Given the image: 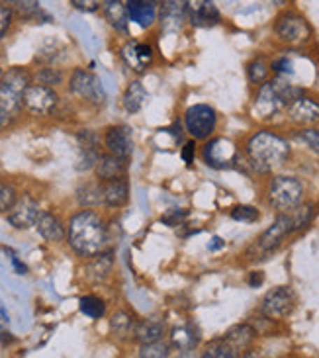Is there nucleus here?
I'll return each instance as SVG.
<instances>
[{
	"label": "nucleus",
	"instance_id": "obj_1",
	"mask_svg": "<svg viewBox=\"0 0 319 358\" xmlns=\"http://www.w3.org/2000/svg\"><path fill=\"white\" fill-rule=\"evenodd\" d=\"M316 213H318V203L313 202H304L292 212L276 213L274 222L249 247V251H247L249 259H253V261L264 259L276 249H281L288 237L310 227L316 220Z\"/></svg>",
	"mask_w": 319,
	"mask_h": 358
},
{
	"label": "nucleus",
	"instance_id": "obj_2",
	"mask_svg": "<svg viewBox=\"0 0 319 358\" xmlns=\"http://www.w3.org/2000/svg\"><path fill=\"white\" fill-rule=\"evenodd\" d=\"M243 155L249 173L272 175L292 159V143L288 137L272 129H257L247 137Z\"/></svg>",
	"mask_w": 319,
	"mask_h": 358
},
{
	"label": "nucleus",
	"instance_id": "obj_3",
	"mask_svg": "<svg viewBox=\"0 0 319 358\" xmlns=\"http://www.w3.org/2000/svg\"><path fill=\"white\" fill-rule=\"evenodd\" d=\"M69 247L83 259H94L108 245V227L104 217L94 210L73 213L67 225Z\"/></svg>",
	"mask_w": 319,
	"mask_h": 358
},
{
	"label": "nucleus",
	"instance_id": "obj_4",
	"mask_svg": "<svg viewBox=\"0 0 319 358\" xmlns=\"http://www.w3.org/2000/svg\"><path fill=\"white\" fill-rule=\"evenodd\" d=\"M306 96V88L292 83L288 78L272 77L264 85L257 87L255 96H253V116L257 120H274L281 114H286V110L292 102H296L298 98Z\"/></svg>",
	"mask_w": 319,
	"mask_h": 358
},
{
	"label": "nucleus",
	"instance_id": "obj_5",
	"mask_svg": "<svg viewBox=\"0 0 319 358\" xmlns=\"http://www.w3.org/2000/svg\"><path fill=\"white\" fill-rule=\"evenodd\" d=\"M264 200L276 213L292 212L306 202V184L300 176L276 173L264 186Z\"/></svg>",
	"mask_w": 319,
	"mask_h": 358
},
{
	"label": "nucleus",
	"instance_id": "obj_6",
	"mask_svg": "<svg viewBox=\"0 0 319 358\" xmlns=\"http://www.w3.org/2000/svg\"><path fill=\"white\" fill-rule=\"evenodd\" d=\"M272 34L282 45L298 48V45H304V43L310 41L311 36H313V29H311V24L302 12L288 8L282 10L281 14L276 16L274 26H272Z\"/></svg>",
	"mask_w": 319,
	"mask_h": 358
},
{
	"label": "nucleus",
	"instance_id": "obj_7",
	"mask_svg": "<svg viewBox=\"0 0 319 358\" xmlns=\"http://www.w3.org/2000/svg\"><path fill=\"white\" fill-rule=\"evenodd\" d=\"M29 85H31V75L26 69H8L0 80V110L16 120L24 108V94Z\"/></svg>",
	"mask_w": 319,
	"mask_h": 358
},
{
	"label": "nucleus",
	"instance_id": "obj_8",
	"mask_svg": "<svg viewBox=\"0 0 319 358\" xmlns=\"http://www.w3.org/2000/svg\"><path fill=\"white\" fill-rule=\"evenodd\" d=\"M298 306V296L296 292L290 286H276V288H271L262 296L261 306H259V313L262 317L271 321H284L290 317L294 310Z\"/></svg>",
	"mask_w": 319,
	"mask_h": 358
},
{
	"label": "nucleus",
	"instance_id": "obj_9",
	"mask_svg": "<svg viewBox=\"0 0 319 358\" xmlns=\"http://www.w3.org/2000/svg\"><path fill=\"white\" fill-rule=\"evenodd\" d=\"M218 129V112L208 104H194L184 112V131L194 141H210Z\"/></svg>",
	"mask_w": 319,
	"mask_h": 358
},
{
	"label": "nucleus",
	"instance_id": "obj_10",
	"mask_svg": "<svg viewBox=\"0 0 319 358\" xmlns=\"http://www.w3.org/2000/svg\"><path fill=\"white\" fill-rule=\"evenodd\" d=\"M237 157H239V149L227 137H212L202 147V161L215 171L233 169L237 163Z\"/></svg>",
	"mask_w": 319,
	"mask_h": 358
},
{
	"label": "nucleus",
	"instance_id": "obj_11",
	"mask_svg": "<svg viewBox=\"0 0 319 358\" xmlns=\"http://www.w3.org/2000/svg\"><path fill=\"white\" fill-rule=\"evenodd\" d=\"M69 90H71V94H75L80 100H87L90 104H104L106 102V92L102 88L100 78L87 69L77 67L71 73Z\"/></svg>",
	"mask_w": 319,
	"mask_h": 358
},
{
	"label": "nucleus",
	"instance_id": "obj_12",
	"mask_svg": "<svg viewBox=\"0 0 319 358\" xmlns=\"http://www.w3.org/2000/svg\"><path fill=\"white\" fill-rule=\"evenodd\" d=\"M59 104V94L55 88L41 87L31 83L24 94V110L31 116H49Z\"/></svg>",
	"mask_w": 319,
	"mask_h": 358
},
{
	"label": "nucleus",
	"instance_id": "obj_13",
	"mask_svg": "<svg viewBox=\"0 0 319 358\" xmlns=\"http://www.w3.org/2000/svg\"><path fill=\"white\" fill-rule=\"evenodd\" d=\"M259 339V333L255 331L249 321L245 323H237L223 333L222 341L229 350L232 358H241L245 352H249L255 347V341Z\"/></svg>",
	"mask_w": 319,
	"mask_h": 358
},
{
	"label": "nucleus",
	"instance_id": "obj_14",
	"mask_svg": "<svg viewBox=\"0 0 319 358\" xmlns=\"http://www.w3.org/2000/svg\"><path fill=\"white\" fill-rule=\"evenodd\" d=\"M41 213L43 212L39 208L38 200L26 194V196L18 198V202L12 208V212L6 215V220H8V223L14 229L24 231V229H29V227H36L38 225Z\"/></svg>",
	"mask_w": 319,
	"mask_h": 358
},
{
	"label": "nucleus",
	"instance_id": "obj_15",
	"mask_svg": "<svg viewBox=\"0 0 319 358\" xmlns=\"http://www.w3.org/2000/svg\"><path fill=\"white\" fill-rule=\"evenodd\" d=\"M288 124L300 127H316L319 126V100L313 96H302L296 102H292L286 110Z\"/></svg>",
	"mask_w": 319,
	"mask_h": 358
},
{
	"label": "nucleus",
	"instance_id": "obj_16",
	"mask_svg": "<svg viewBox=\"0 0 319 358\" xmlns=\"http://www.w3.org/2000/svg\"><path fill=\"white\" fill-rule=\"evenodd\" d=\"M104 147H106L108 155H114L118 159L127 161L129 157L134 155V147H136L132 127L124 126V124L108 127L106 134H104Z\"/></svg>",
	"mask_w": 319,
	"mask_h": 358
},
{
	"label": "nucleus",
	"instance_id": "obj_17",
	"mask_svg": "<svg viewBox=\"0 0 319 358\" xmlns=\"http://www.w3.org/2000/svg\"><path fill=\"white\" fill-rule=\"evenodd\" d=\"M120 57H122V61H124L134 73H143V71H147L149 65L153 63L155 51H153V48H151L149 43L129 39V41L124 43L122 49H120Z\"/></svg>",
	"mask_w": 319,
	"mask_h": 358
},
{
	"label": "nucleus",
	"instance_id": "obj_18",
	"mask_svg": "<svg viewBox=\"0 0 319 358\" xmlns=\"http://www.w3.org/2000/svg\"><path fill=\"white\" fill-rule=\"evenodd\" d=\"M186 18L192 28H213L222 22L220 8L210 0H192L186 2Z\"/></svg>",
	"mask_w": 319,
	"mask_h": 358
},
{
	"label": "nucleus",
	"instance_id": "obj_19",
	"mask_svg": "<svg viewBox=\"0 0 319 358\" xmlns=\"http://www.w3.org/2000/svg\"><path fill=\"white\" fill-rule=\"evenodd\" d=\"M126 4L129 22H136L139 28H151L159 22V4L153 0H129Z\"/></svg>",
	"mask_w": 319,
	"mask_h": 358
},
{
	"label": "nucleus",
	"instance_id": "obj_20",
	"mask_svg": "<svg viewBox=\"0 0 319 358\" xmlns=\"http://www.w3.org/2000/svg\"><path fill=\"white\" fill-rule=\"evenodd\" d=\"M127 173V161L124 159H118L114 155H108L102 153L100 161L94 166V175H97L98 182H112L118 178H126Z\"/></svg>",
	"mask_w": 319,
	"mask_h": 358
},
{
	"label": "nucleus",
	"instance_id": "obj_21",
	"mask_svg": "<svg viewBox=\"0 0 319 358\" xmlns=\"http://www.w3.org/2000/svg\"><path fill=\"white\" fill-rule=\"evenodd\" d=\"M169 345H171V349L178 350V352L196 350L200 345V331L196 329L192 323L178 325L169 333Z\"/></svg>",
	"mask_w": 319,
	"mask_h": 358
},
{
	"label": "nucleus",
	"instance_id": "obj_22",
	"mask_svg": "<svg viewBox=\"0 0 319 358\" xmlns=\"http://www.w3.org/2000/svg\"><path fill=\"white\" fill-rule=\"evenodd\" d=\"M132 339L137 341L139 345H151L164 339V323L157 317H146V320H137L134 327Z\"/></svg>",
	"mask_w": 319,
	"mask_h": 358
},
{
	"label": "nucleus",
	"instance_id": "obj_23",
	"mask_svg": "<svg viewBox=\"0 0 319 358\" xmlns=\"http://www.w3.org/2000/svg\"><path fill=\"white\" fill-rule=\"evenodd\" d=\"M159 22L161 28L169 29V31H176L184 26V22H188L186 18V2H163L159 6Z\"/></svg>",
	"mask_w": 319,
	"mask_h": 358
},
{
	"label": "nucleus",
	"instance_id": "obj_24",
	"mask_svg": "<svg viewBox=\"0 0 319 358\" xmlns=\"http://www.w3.org/2000/svg\"><path fill=\"white\" fill-rule=\"evenodd\" d=\"M38 233L48 243H61L67 239V227L61 222V217L51 212H43L36 225Z\"/></svg>",
	"mask_w": 319,
	"mask_h": 358
},
{
	"label": "nucleus",
	"instance_id": "obj_25",
	"mask_svg": "<svg viewBox=\"0 0 319 358\" xmlns=\"http://www.w3.org/2000/svg\"><path fill=\"white\" fill-rule=\"evenodd\" d=\"M102 12L106 22L116 29L118 34H127L129 28V14H127V4L120 2V0H104L102 2Z\"/></svg>",
	"mask_w": 319,
	"mask_h": 358
},
{
	"label": "nucleus",
	"instance_id": "obj_26",
	"mask_svg": "<svg viewBox=\"0 0 319 358\" xmlns=\"http://www.w3.org/2000/svg\"><path fill=\"white\" fill-rule=\"evenodd\" d=\"M102 192H104V206L108 208H124L129 200V182L127 178H118L112 182L102 184Z\"/></svg>",
	"mask_w": 319,
	"mask_h": 358
},
{
	"label": "nucleus",
	"instance_id": "obj_27",
	"mask_svg": "<svg viewBox=\"0 0 319 358\" xmlns=\"http://www.w3.org/2000/svg\"><path fill=\"white\" fill-rule=\"evenodd\" d=\"M75 198L80 208L85 210H94L100 203H104V192H102V182L98 180H87L77 188Z\"/></svg>",
	"mask_w": 319,
	"mask_h": 358
},
{
	"label": "nucleus",
	"instance_id": "obj_28",
	"mask_svg": "<svg viewBox=\"0 0 319 358\" xmlns=\"http://www.w3.org/2000/svg\"><path fill=\"white\" fill-rule=\"evenodd\" d=\"M147 102V90L141 85V80H132L122 96V106L127 114H137Z\"/></svg>",
	"mask_w": 319,
	"mask_h": 358
},
{
	"label": "nucleus",
	"instance_id": "obj_29",
	"mask_svg": "<svg viewBox=\"0 0 319 358\" xmlns=\"http://www.w3.org/2000/svg\"><path fill=\"white\" fill-rule=\"evenodd\" d=\"M114 268V252L106 251L97 255L94 259H90L87 266L88 280L102 282L110 276V272Z\"/></svg>",
	"mask_w": 319,
	"mask_h": 358
},
{
	"label": "nucleus",
	"instance_id": "obj_30",
	"mask_svg": "<svg viewBox=\"0 0 319 358\" xmlns=\"http://www.w3.org/2000/svg\"><path fill=\"white\" fill-rule=\"evenodd\" d=\"M271 61L264 55H257L247 63V78L253 87H261L267 80H271Z\"/></svg>",
	"mask_w": 319,
	"mask_h": 358
},
{
	"label": "nucleus",
	"instance_id": "obj_31",
	"mask_svg": "<svg viewBox=\"0 0 319 358\" xmlns=\"http://www.w3.org/2000/svg\"><path fill=\"white\" fill-rule=\"evenodd\" d=\"M134 327H136V320L127 311L120 310L110 317V331L116 339H129L134 335Z\"/></svg>",
	"mask_w": 319,
	"mask_h": 358
},
{
	"label": "nucleus",
	"instance_id": "obj_32",
	"mask_svg": "<svg viewBox=\"0 0 319 358\" xmlns=\"http://www.w3.org/2000/svg\"><path fill=\"white\" fill-rule=\"evenodd\" d=\"M78 310L90 320H102L106 315V301L94 296V294H88V296H83L78 300Z\"/></svg>",
	"mask_w": 319,
	"mask_h": 358
},
{
	"label": "nucleus",
	"instance_id": "obj_33",
	"mask_svg": "<svg viewBox=\"0 0 319 358\" xmlns=\"http://www.w3.org/2000/svg\"><path fill=\"white\" fill-rule=\"evenodd\" d=\"M294 141L306 147L310 153L319 155V126L316 127H300L294 131Z\"/></svg>",
	"mask_w": 319,
	"mask_h": 358
},
{
	"label": "nucleus",
	"instance_id": "obj_34",
	"mask_svg": "<svg viewBox=\"0 0 319 358\" xmlns=\"http://www.w3.org/2000/svg\"><path fill=\"white\" fill-rule=\"evenodd\" d=\"M36 85H41V87H48V88H55L59 85H63V80H65V75H63V71L61 69L55 67H41L36 71Z\"/></svg>",
	"mask_w": 319,
	"mask_h": 358
},
{
	"label": "nucleus",
	"instance_id": "obj_35",
	"mask_svg": "<svg viewBox=\"0 0 319 358\" xmlns=\"http://www.w3.org/2000/svg\"><path fill=\"white\" fill-rule=\"evenodd\" d=\"M229 217L239 223H257L261 220V210L251 203H239V206H233Z\"/></svg>",
	"mask_w": 319,
	"mask_h": 358
},
{
	"label": "nucleus",
	"instance_id": "obj_36",
	"mask_svg": "<svg viewBox=\"0 0 319 358\" xmlns=\"http://www.w3.org/2000/svg\"><path fill=\"white\" fill-rule=\"evenodd\" d=\"M18 202V190L12 182L0 180V213H10Z\"/></svg>",
	"mask_w": 319,
	"mask_h": 358
},
{
	"label": "nucleus",
	"instance_id": "obj_37",
	"mask_svg": "<svg viewBox=\"0 0 319 358\" xmlns=\"http://www.w3.org/2000/svg\"><path fill=\"white\" fill-rule=\"evenodd\" d=\"M171 345L159 341V343H151V345H139L137 357L139 358H171Z\"/></svg>",
	"mask_w": 319,
	"mask_h": 358
},
{
	"label": "nucleus",
	"instance_id": "obj_38",
	"mask_svg": "<svg viewBox=\"0 0 319 358\" xmlns=\"http://www.w3.org/2000/svg\"><path fill=\"white\" fill-rule=\"evenodd\" d=\"M12 10H14V14L18 12L22 18H28V20H36L39 16H48L41 6H39V2H12L10 4Z\"/></svg>",
	"mask_w": 319,
	"mask_h": 358
},
{
	"label": "nucleus",
	"instance_id": "obj_39",
	"mask_svg": "<svg viewBox=\"0 0 319 358\" xmlns=\"http://www.w3.org/2000/svg\"><path fill=\"white\" fill-rule=\"evenodd\" d=\"M200 357L202 358H232L229 357V350L225 347V343L220 339H213L210 343H206V347L200 352Z\"/></svg>",
	"mask_w": 319,
	"mask_h": 358
},
{
	"label": "nucleus",
	"instance_id": "obj_40",
	"mask_svg": "<svg viewBox=\"0 0 319 358\" xmlns=\"http://www.w3.org/2000/svg\"><path fill=\"white\" fill-rule=\"evenodd\" d=\"M77 141L80 149H98L100 137L94 129H80L77 134Z\"/></svg>",
	"mask_w": 319,
	"mask_h": 358
},
{
	"label": "nucleus",
	"instance_id": "obj_41",
	"mask_svg": "<svg viewBox=\"0 0 319 358\" xmlns=\"http://www.w3.org/2000/svg\"><path fill=\"white\" fill-rule=\"evenodd\" d=\"M14 22V10L10 4H0V41L8 34L10 26Z\"/></svg>",
	"mask_w": 319,
	"mask_h": 358
},
{
	"label": "nucleus",
	"instance_id": "obj_42",
	"mask_svg": "<svg viewBox=\"0 0 319 358\" xmlns=\"http://www.w3.org/2000/svg\"><path fill=\"white\" fill-rule=\"evenodd\" d=\"M188 217V210H180V208H174L171 212H166L163 215V223H166L169 227H176V225H183V222Z\"/></svg>",
	"mask_w": 319,
	"mask_h": 358
},
{
	"label": "nucleus",
	"instance_id": "obj_43",
	"mask_svg": "<svg viewBox=\"0 0 319 358\" xmlns=\"http://www.w3.org/2000/svg\"><path fill=\"white\" fill-rule=\"evenodd\" d=\"M71 6H75L80 12H97V10L102 8V2H98V0H73Z\"/></svg>",
	"mask_w": 319,
	"mask_h": 358
},
{
	"label": "nucleus",
	"instance_id": "obj_44",
	"mask_svg": "<svg viewBox=\"0 0 319 358\" xmlns=\"http://www.w3.org/2000/svg\"><path fill=\"white\" fill-rule=\"evenodd\" d=\"M180 159H183L186 165H192L194 159H196V141L190 139V141H186L180 149Z\"/></svg>",
	"mask_w": 319,
	"mask_h": 358
},
{
	"label": "nucleus",
	"instance_id": "obj_45",
	"mask_svg": "<svg viewBox=\"0 0 319 358\" xmlns=\"http://www.w3.org/2000/svg\"><path fill=\"white\" fill-rule=\"evenodd\" d=\"M262 282H264V272L262 271L249 272V276H247V284H249L251 288H261Z\"/></svg>",
	"mask_w": 319,
	"mask_h": 358
},
{
	"label": "nucleus",
	"instance_id": "obj_46",
	"mask_svg": "<svg viewBox=\"0 0 319 358\" xmlns=\"http://www.w3.org/2000/svg\"><path fill=\"white\" fill-rule=\"evenodd\" d=\"M12 124H14V117L8 116L6 112L0 110V131H4V129L12 126Z\"/></svg>",
	"mask_w": 319,
	"mask_h": 358
},
{
	"label": "nucleus",
	"instance_id": "obj_47",
	"mask_svg": "<svg viewBox=\"0 0 319 358\" xmlns=\"http://www.w3.org/2000/svg\"><path fill=\"white\" fill-rule=\"evenodd\" d=\"M223 245H225V243H223L222 237H213L212 243L208 245V249H210V251H218V249H222Z\"/></svg>",
	"mask_w": 319,
	"mask_h": 358
},
{
	"label": "nucleus",
	"instance_id": "obj_48",
	"mask_svg": "<svg viewBox=\"0 0 319 358\" xmlns=\"http://www.w3.org/2000/svg\"><path fill=\"white\" fill-rule=\"evenodd\" d=\"M12 262H14V266H16L18 274H26V272H28V266H26V264H22L16 257H12Z\"/></svg>",
	"mask_w": 319,
	"mask_h": 358
},
{
	"label": "nucleus",
	"instance_id": "obj_49",
	"mask_svg": "<svg viewBox=\"0 0 319 358\" xmlns=\"http://www.w3.org/2000/svg\"><path fill=\"white\" fill-rule=\"evenodd\" d=\"M241 358H267V357H264L262 352H259V350L253 349V350H249V352H245Z\"/></svg>",
	"mask_w": 319,
	"mask_h": 358
},
{
	"label": "nucleus",
	"instance_id": "obj_50",
	"mask_svg": "<svg viewBox=\"0 0 319 358\" xmlns=\"http://www.w3.org/2000/svg\"><path fill=\"white\" fill-rule=\"evenodd\" d=\"M176 358H202L196 350H190V352H178L176 355Z\"/></svg>",
	"mask_w": 319,
	"mask_h": 358
},
{
	"label": "nucleus",
	"instance_id": "obj_51",
	"mask_svg": "<svg viewBox=\"0 0 319 358\" xmlns=\"http://www.w3.org/2000/svg\"><path fill=\"white\" fill-rule=\"evenodd\" d=\"M0 320L8 321V313H6V310H4L2 306H0Z\"/></svg>",
	"mask_w": 319,
	"mask_h": 358
},
{
	"label": "nucleus",
	"instance_id": "obj_52",
	"mask_svg": "<svg viewBox=\"0 0 319 358\" xmlns=\"http://www.w3.org/2000/svg\"><path fill=\"white\" fill-rule=\"evenodd\" d=\"M2 77H4V71L0 69V80H2Z\"/></svg>",
	"mask_w": 319,
	"mask_h": 358
},
{
	"label": "nucleus",
	"instance_id": "obj_53",
	"mask_svg": "<svg viewBox=\"0 0 319 358\" xmlns=\"http://www.w3.org/2000/svg\"><path fill=\"white\" fill-rule=\"evenodd\" d=\"M318 208H319V200H318Z\"/></svg>",
	"mask_w": 319,
	"mask_h": 358
}]
</instances>
